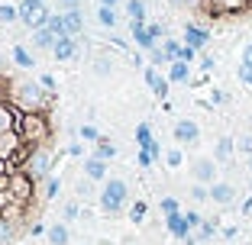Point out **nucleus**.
<instances>
[{
    "label": "nucleus",
    "mask_w": 252,
    "mask_h": 245,
    "mask_svg": "<svg viewBox=\"0 0 252 245\" xmlns=\"http://www.w3.org/2000/svg\"><path fill=\"white\" fill-rule=\"evenodd\" d=\"M207 29H236L252 23V0H168Z\"/></svg>",
    "instance_id": "1"
},
{
    "label": "nucleus",
    "mask_w": 252,
    "mask_h": 245,
    "mask_svg": "<svg viewBox=\"0 0 252 245\" xmlns=\"http://www.w3.org/2000/svg\"><path fill=\"white\" fill-rule=\"evenodd\" d=\"M16 133H20V139L26 142V145L42 149V145H49V139H52V123H49L39 110H32V113H23L20 116Z\"/></svg>",
    "instance_id": "2"
},
{
    "label": "nucleus",
    "mask_w": 252,
    "mask_h": 245,
    "mask_svg": "<svg viewBox=\"0 0 252 245\" xmlns=\"http://www.w3.org/2000/svg\"><path fill=\"white\" fill-rule=\"evenodd\" d=\"M7 193H10V200H13L16 207H30L32 197H36V178H32V174H30L26 168L13 171V178H10Z\"/></svg>",
    "instance_id": "3"
},
{
    "label": "nucleus",
    "mask_w": 252,
    "mask_h": 245,
    "mask_svg": "<svg viewBox=\"0 0 252 245\" xmlns=\"http://www.w3.org/2000/svg\"><path fill=\"white\" fill-rule=\"evenodd\" d=\"M126 197H129L126 181H120V178L104 181V191H100V207H104L107 213H120V210L126 207Z\"/></svg>",
    "instance_id": "4"
},
{
    "label": "nucleus",
    "mask_w": 252,
    "mask_h": 245,
    "mask_svg": "<svg viewBox=\"0 0 252 245\" xmlns=\"http://www.w3.org/2000/svg\"><path fill=\"white\" fill-rule=\"evenodd\" d=\"M49 168H52V155H49V149L42 145V149H36L32 158L26 162V171H30L36 181H45V178H49Z\"/></svg>",
    "instance_id": "5"
},
{
    "label": "nucleus",
    "mask_w": 252,
    "mask_h": 245,
    "mask_svg": "<svg viewBox=\"0 0 252 245\" xmlns=\"http://www.w3.org/2000/svg\"><path fill=\"white\" fill-rule=\"evenodd\" d=\"M185 42L200 52V49L210 42V29H207V26H200V23H185Z\"/></svg>",
    "instance_id": "6"
},
{
    "label": "nucleus",
    "mask_w": 252,
    "mask_h": 245,
    "mask_svg": "<svg viewBox=\"0 0 252 245\" xmlns=\"http://www.w3.org/2000/svg\"><path fill=\"white\" fill-rule=\"evenodd\" d=\"M175 139L181 142V145H194V142L200 139V129L194 119H178L175 123Z\"/></svg>",
    "instance_id": "7"
},
{
    "label": "nucleus",
    "mask_w": 252,
    "mask_h": 245,
    "mask_svg": "<svg viewBox=\"0 0 252 245\" xmlns=\"http://www.w3.org/2000/svg\"><path fill=\"white\" fill-rule=\"evenodd\" d=\"M142 78H146V84L152 87V94H156V97H162V100L168 97V78H162V75H158V71H156V65H146Z\"/></svg>",
    "instance_id": "8"
},
{
    "label": "nucleus",
    "mask_w": 252,
    "mask_h": 245,
    "mask_svg": "<svg viewBox=\"0 0 252 245\" xmlns=\"http://www.w3.org/2000/svg\"><path fill=\"white\" fill-rule=\"evenodd\" d=\"M52 55H55V61H71V58H78V42H74V36H62L59 42H55Z\"/></svg>",
    "instance_id": "9"
},
{
    "label": "nucleus",
    "mask_w": 252,
    "mask_h": 245,
    "mask_svg": "<svg viewBox=\"0 0 252 245\" xmlns=\"http://www.w3.org/2000/svg\"><path fill=\"white\" fill-rule=\"evenodd\" d=\"M129 29H133V39H136V45H139V49H146V52H152V49H156V36L149 32L146 23H129Z\"/></svg>",
    "instance_id": "10"
},
{
    "label": "nucleus",
    "mask_w": 252,
    "mask_h": 245,
    "mask_svg": "<svg viewBox=\"0 0 252 245\" xmlns=\"http://www.w3.org/2000/svg\"><path fill=\"white\" fill-rule=\"evenodd\" d=\"M55 42H59V36H55L49 26H42V29H32V45H36L39 52H52Z\"/></svg>",
    "instance_id": "11"
},
{
    "label": "nucleus",
    "mask_w": 252,
    "mask_h": 245,
    "mask_svg": "<svg viewBox=\"0 0 252 245\" xmlns=\"http://www.w3.org/2000/svg\"><path fill=\"white\" fill-rule=\"evenodd\" d=\"M84 178H91V181H107V162H104V158H97V155L84 158Z\"/></svg>",
    "instance_id": "12"
},
{
    "label": "nucleus",
    "mask_w": 252,
    "mask_h": 245,
    "mask_svg": "<svg viewBox=\"0 0 252 245\" xmlns=\"http://www.w3.org/2000/svg\"><path fill=\"white\" fill-rule=\"evenodd\" d=\"M165 226H168L171 236H178V239H188V232H191V223H188V216H185V213H168Z\"/></svg>",
    "instance_id": "13"
},
{
    "label": "nucleus",
    "mask_w": 252,
    "mask_h": 245,
    "mask_svg": "<svg viewBox=\"0 0 252 245\" xmlns=\"http://www.w3.org/2000/svg\"><path fill=\"white\" fill-rule=\"evenodd\" d=\"M194 178H197V184H214V162L210 158L194 162Z\"/></svg>",
    "instance_id": "14"
},
{
    "label": "nucleus",
    "mask_w": 252,
    "mask_h": 245,
    "mask_svg": "<svg viewBox=\"0 0 252 245\" xmlns=\"http://www.w3.org/2000/svg\"><path fill=\"white\" fill-rule=\"evenodd\" d=\"M168 81H175V84H185V81H191V68H188V61H171L168 65Z\"/></svg>",
    "instance_id": "15"
},
{
    "label": "nucleus",
    "mask_w": 252,
    "mask_h": 245,
    "mask_svg": "<svg viewBox=\"0 0 252 245\" xmlns=\"http://www.w3.org/2000/svg\"><path fill=\"white\" fill-rule=\"evenodd\" d=\"M233 197H236V191H233L230 184H210V200H217V203H233Z\"/></svg>",
    "instance_id": "16"
},
{
    "label": "nucleus",
    "mask_w": 252,
    "mask_h": 245,
    "mask_svg": "<svg viewBox=\"0 0 252 245\" xmlns=\"http://www.w3.org/2000/svg\"><path fill=\"white\" fill-rule=\"evenodd\" d=\"M62 16H65L68 36H78V32H84V16H81V10H71V13H62Z\"/></svg>",
    "instance_id": "17"
},
{
    "label": "nucleus",
    "mask_w": 252,
    "mask_h": 245,
    "mask_svg": "<svg viewBox=\"0 0 252 245\" xmlns=\"http://www.w3.org/2000/svg\"><path fill=\"white\" fill-rule=\"evenodd\" d=\"M45 236H49V245H68V226L65 223H55V226H49V232H45Z\"/></svg>",
    "instance_id": "18"
},
{
    "label": "nucleus",
    "mask_w": 252,
    "mask_h": 245,
    "mask_svg": "<svg viewBox=\"0 0 252 245\" xmlns=\"http://www.w3.org/2000/svg\"><path fill=\"white\" fill-rule=\"evenodd\" d=\"M126 16H129V23H146V3L142 0H126Z\"/></svg>",
    "instance_id": "19"
},
{
    "label": "nucleus",
    "mask_w": 252,
    "mask_h": 245,
    "mask_svg": "<svg viewBox=\"0 0 252 245\" xmlns=\"http://www.w3.org/2000/svg\"><path fill=\"white\" fill-rule=\"evenodd\" d=\"M10 55H13V61H16L20 68H26V71H32V68H36V58H32V55L26 52L23 45H13V52H10Z\"/></svg>",
    "instance_id": "20"
},
{
    "label": "nucleus",
    "mask_w": 252,
    "mask_h": 245,
    "mask_svg": "<svg viewBox=\"0 0 252 245\" xmlns=\"http://www.w3.org/2000/svg\"><path fill=\"white\" fill-rule=\"evenodd\" d=\"M149 142H156L152 126H149V123H139V126H136V145H139V149H149Z\"/></svg>",
    "instance_id": "21"
},
{
    "label": "nucleus",
    "mask_w": 252,
    "mask_h": 245,
    "mask_svg": "<svg viewBox=\"0 0 252 245\" xmlns=\"http://www.w3.org/2000/svg\"><path fill=\"white\" fill-rule=\"evenodd\" d=\"M20 20V7L13 3H0V26H10V23Z\"/></svg>",
    "instance_id": "22"
},
{
    "label": "nucleus",
    "mask_w": 252,
    "mask_h": 245,
    "mask_svg": "<svg viewBox=\"0 0 252 245\" xmlns=\"http://www.w3.org/2000/svg\"><path fill=\"white\" fill-rule=\"evenodd\" d=\"M97 20H100V26H107V29H113L120 16H117V10H113V7H100V10H97Z\"/></svg>",
    "instance_id": "23"
},
{
    "label": "nucleus",
    "mask_w": 252,
    "mask_h": 245,
    "mask_svg": "<svg viewBox=\"0 0 252 245\" xmlns=\"http://www.w3.org/2000/svg\"><path fill=\"white\" fill-rule=\"evenodd\" d=\"M94 155L104 158V162H110V158L117 155V145H113L110 139H100V142H97V149H94Z\"/></svg>",
    "instance_id": "24"
},
{
    "label": "nucleus",
    "mask_w": 252,
    "mask_h": 245,
    "mask_svg": "<svg viewBox=\"0 0 252 245\" xmlns=\"http://www.w3.org/2000/svg\"><path fill=\"white\" fill-rule=\"evenodd\" d=\"M49 29H52L59 39L68 36V29H65V16H62V13H52V16H49Z\"/></svg>",
    "instance_id": "25"
},
{
    "label": "nucleus",
    "mask_w": 252,
    "mask_h": 245,
    "mask_svg": "<svg viewBox=\"0 0 252 245\" xmlns=\"http://www.w3.org/2000/svg\"><path fill=\"white\" fill-rule=\"evenodd\" d=\"M162 49H165V55H168L171 61H178V58H181V49H185V45H181V42H175V39H165V45H162Z\"/></svg>",
    "instance_id": "26"
},
{
    "label": "nucleus",
    "mask_w": 252,
    "mask_h": 245,
    "mask_svg": "<svg viewBox=\"0 0 252 245\" xmlns=\"http://www.w3.org/2000/svg\"><path fill=\"white\" fill-rule=\"evenodd\" d=\"M62 193V181L59 178H45V200H55Z\"/></svg>",
    "instance_id": "27"
},
{
    "label": "nucleus",
    "mask_w": 252,
    "mask_h": 245,
    "mask_svg": "<svg viewBox=\"0 0 252 245\" xmlns=\"http://www.w3.org/2000/svg\"><path fill=\"white\" fill-rule=\"evenodd\" d=\"M81 139H84V142H100L104 136L97 133V126H91V123H84V126H81Z\"/></svg>",
    "instance_id": "28"
},
{
    "label": "nucleus",
    "mask_w": 252,
    "mask_h": 245,
    "mask_svg": "<svg viewBox=\"0 0 252 245\" xmlns=\"http://www.w3.org/2000/svg\"><path fill=\"white\" fill-rule=\"evenodd\" d=\"M110 71H113V61H107V58H97L94 61V75L97 78H107Z\"/></svg>",
    "instance_id": "29"
},
{
    "label": "nucleus",
    "mask_w": 252,
    "mask_h": 245,
    "mask_svg": "<svg viewBox=\"0 0 252 245\" xmlns=\"http://www.w3.org/2000/svg\"><path fill=\"white\" fill-rule=\"evenodd\" d=\"M230 155H233V139H220L217 142V158L223 162V158H230Z\"/></svg>",
    "instance_id": "30"
},
{
    "label": "nucleus",
    "mask_w": 252,
    "mask_h": 245,
    "mask_svg": "<svg viewBox=\"0 0 252 245\" xmlns=\"http://www.w3.org/2000/svg\"><path fill=\"white\" fill-rule=\"evenodd\" d=\"M149 61H152V65H165V61H168V65H171V58L165 55V49H158V45L149 52Z\"/></svg>",
    "instance_id": "31"
},
{
    "label": "nucleus",
    "mask_w": 252,
    "mask_h": 245,
    "mask_svg": "<svg viewBox=\"0 0 252 245\" xmlns=\"http://www.w3.org/2000/svg\"><path fill=\"white\" fill-rule=\"evenodd\" d=\"M129 219H133V223H142V219H146V203L142 200H136V207L129 210Z\"/></svg>",
    "instance_id": "32"
},
{
    "label": "nucleus",
    "mask_w": 252,
    "mask_h": 245,
    "mask_svg": "<svg viewBox=\"0 0 252 245\" xmlns=\"http://www.w3.org/2000/svg\"><path fill=\"white\" fill-rule=\"evenodd\" d=\"M191 197H194V200H207V197H210V187L194 184V187H191Z\"/></svg>",
    "instance_id": "33"
},
{
    "label": "nucleus",
    "mask_w": 252,
    "mask_h": 245,
    "mask_svg": "<svg viewBox=\"0 0 252 245\" xmlns=\"http://www.w3.org/2000/svg\"><path fill=\"white\" fill-rule=\"evenodd\" d=\"M62 13H71V10H81V0H59Z\"/></svg>",
    "instance_id": "34"
},
{
    "label": "nucleus",
    "mask_w": 252,
    "mask_h": 245,
    "mask_svg": "<svg viewBox=\"0 0 252 245\" xmlns=\"http://www.w3.org/2000/svg\"><path fill=\"white\" fill-rule=\"evenodd\" d=\"M165 162H168L171 168H178V164H181V152H178V149H171V152H165Z\"/></svg>",
    "instance_id": "35"
},
{
    "label": "nucleus",
    "mask_w": 252,
    "mask_h": 245,
    "mask_svg": "<svg viewBox=\"0 0 252 245\" xmlns=\"http://www.w3.org/2000/svg\"><path fill=\"white\" fill-rule=\"evenodd\" d=\"M162 210H165V216H168V213H181L178 200H171V197H165V200H162Z\"/></svg>",
    "instance_id": "36"
},
{
    "label": "nucleus",
    "mask_w": 252,
    "mask_h": 245,
    "mask_svg": "<svg viewBox=\"0 0 252 245\" xmlns=\"http://www.w3.org/2000/svg\"><path fill=\"white\" fill-rule=\"evenodd\" d=\"M91 184H94L91 178H81V181H78V197H88V193H91Z\"/></svg>",
    "instance_id": "37"
},
{
    "label": "nucleus",
    "mask_w": 252,
    "mask_h": 245,
    "mask_svg": "<svg viewBox=\"0 0 252 245\" xmlns=\"http://www.w3.org/2000/svg\"><path fill=\"white\" fill-rule=\"evenodd\" d=\"M68 155H71V158H81L84 155V145H81V142H71V145H68Z\"/></svg>",
    "instance_id": "38"
},
{
    "label": "nucleus",
    "mask_w": 252,
    "mask_h": 245,
    "mask_svg": "<svg viewBox=\"0 0 252 245\" xmlns=\"http://www.w3.org/2000/svg\"><path fill=\"white\" fill-rule=\"evenodd\" d=\"M194 55H197V49H191V45H185V49H181V61H188V65L194 61Z\"/></svg>",
    "instance_id": "39"
},
{
    "label": "nucleus",
    "mask_w": 252,
    "mask_h": 245,
    "mask_svg": "<svg viewBox=\"0 0 252 245\" xmlns=\"http://www.w3.org/2000/svg\"><path fill=\"white\" fill-rule=\"evenodd\" d=\"M152 162H156V155H149V152L139 149V164H142V168H152Z\"/></svg>",
    "instance_id": "40"
},
{
    "label": "nucleus",
    "mask_w": 252,
    "mask_h": 245,
    "mask_svg": "<svg viewBox=\"0 0 252 245\" xmlns=\"http://www.w3.org/2000/svg\"><path fill=\"white\" fill-rule=\"evenodd\" d=\"M39 84H42L45 90H52V94H55V78L52 75H42V78H39Z\"/></svg>",
    "instance_id": "41"
},
{
    "label": "nucleus",
    "mask_w": 252,
    "mask_h": 245,
    "mask_svg": "<svg viewBox=\"0 0 252 245\" xmlns=\"http://www.w3.org/2000/svg\"><path fill=\"white\" fill-rule=\"evenodd\" d=\"M239 149H243V152H249V155H252V139H249V136H243V139H239Z\"/></svg>",
    "instance_id": "42"
},
{
    "label": "nucleus",
    "mask_w": 252,
    "mask_h": 245,
    "mask_svg": "<svg viewBox=\"0 0 252 245\" xmlns=\"http://www.w3.org/2000/svg\"><path fill=\"white\" fill-rule=\"evenodd\" d=\"M65 216H68V219H74V216H78V207H74V203H68V207H65Z\"/></svg>",
    "instance_id": "43"
},
{
    "label": "nucleus",
    "mask_w": 252,
    "mask_h": 245,
    "mask_svg": "<svg viewBox=\"0 0 252 245\" xmlns=\"http://www.w3.org/2000/svg\"><path fill=\"white\" fill-rule=\"evenodd\" d=\"M188 216V223H191V229H194V226H200V216L197 213H185Z\"/></svg>",
    "instance_id": "44"
},
{
    "label": "nucleus",
    "mask_w": 252,
    "mask_h": 245,
    "mask_svg": "<svg viewBox=\"0 0 252 245\" xmlns=\"http://www.w3.org/2000/svg\"><path fill=\"white\" fill-rule=\"evenodd\" d=\"M149 32H152V36L158 39V36H162V26H158V23H149Z\"/></svg>",
    "instance_id": "45"
},
{
    "label": "nucleus",
    "mask_w": 252,
    "mask_h": 245,
    "mask_svg": "<svg viewBox=\"0 0 252 245\" xmlns=\"http://www.w3.org/2000/svg\"><path fill=\"white\" fill-rule=\"evenodd\" d=\"M200 68H204V71H210V68H214V58H207V55H204V58H200Z\"/></svg>",
    "instance_id": "46"
},
{
    "label": "nucleus",
    "mask_w": 252,
    "mask_h": 245,
    "mask_svg": "<svg viewBox=\"0 0 252 245\" xmlns=\"http://www.w3.org/2000/svg\"><path fill=\"white\" fill-rule=\"evenodd\" d=\"M100 7H113V10H117V7H120V0H100Z\"/></svg>",
    "instance_id": "47"
},
{
    "label": "nucleus",
    "mask_w": 252,
    "mask_h": 245,
    "mask_svg": "<svg viewBox=\"0 0 252 245\" xmlns=\"http://www.w3.org/2000/svg\"><path fill=\"white\" fill-rule=\"evenodd\" d=\"M0 75H7V58L0 55Z\"/></svg>",
    "instance_id": "48"
},
{
    "label": "nucleus",
    "mask_w": 252,
    "mask_h": 245,
    "mask_svg": "<svg viewBox=\"0 0 252 245\" xmlns=\"http://www.w3.org/2000/svg\"><path fill=\"white\" fill-rule=\"evenodd\" d=\"M26 3H32V7H45V0H26Z\"/></svg>",
    "instance_id": "49"
},
{
    "label": "nucleus",
    "mask_w": 252,
    "mask_h": 245,
    "mask_svg": "<svg viewBox=\"0 0 252 245\" xmlns=\"http://www.w3.org/2000/svg\"><path fill=\"white\" fill-rule=\"evenodd\" d=\"M249 81H252V71H249Z\"/></svg>",
    "instance_id": "50"
}]
</instances>
